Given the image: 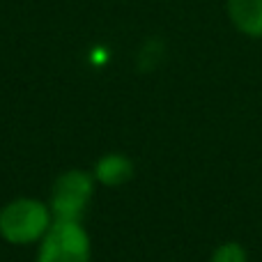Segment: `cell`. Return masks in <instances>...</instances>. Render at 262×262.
Returning <instances> with one entry per match:
<instances>
[{
    "label": "cell",
    "mask_w": 262,
    "mask_h": 262,
    "mask_svg": "<svg viewBox=\"0 0 262 262\" xmlns=\"http://www.w3.org/2000/svg\"><path fill=\"white\" fill-rule=\"evenodd\" d=\"M90 239L81 223H58L49 228L39 249V262H88Z\"/></svg>",
    "instance_id": "3957f363"
},
{
    "label": "cell",
    "mask_w": 262,
    "mask_h": 262,
    "mask_svg": "<svg viewBox=\"0 0 262 262\" xmlns=\"http://www.w3.org/2000/svg\"><path fill=\"white\" fill-rule=\"evenodd\" d=\"M232 26L246 37H262V0H228Z\"/></svg>",
    "instance_id": "277c9868"
},
{
    "label": "cell",
    "mask_w": 262,
    "mask_h": 262,
    "mask_svg": "<svg viewBox=\"0 0 262 262\" xmlns=\"http://www.w3.org/2000/svg\"><path fill=\"white\" fill-rule=\"evenodd\" d=\"M95 172L101 184L120 186L127 180H131V175H134V163H131L127 157H122V154H106L104 159H99Z\"/></svg>",
    "instance_id": "5b68a950"
},
{
    "label": "cell",
    "mask_w": 262,
    "mask_h": 262,
    "mask_svg": "<svg viewBox=\"0 0 262 262\" xmlns=\"http://www.w3.org/2000/svg\"><path fill=\"white\" fill-rule=\"evenodd\" d=\"M212 262H246V251L237 242H228L214 251Z\"/></svg>",
    "instance_id": "8992f818"
},
{
    "label": "cell",
    "mask_w": 262,
    "mask_h": 262,
    "mask_svg": "<svg viewBox=\"0 0 262 262\" xmlns=\"http://www.w3.org/2000/svg\"><path fill=\"white\" fill-rule=\"evenodd\" d=\"M51 228V209L37 200H14L0 212V232L12 244H30Z\"/></svg>",
    "instance_id": "6da1fadb"
},
{
    "label": "cell",
    "mask_w": 262,
    "mask_h": 262,
    "mask_svg": "<svg viewBox=\"0 0 262 262\" xmlns=\"http://www.w3.org/2000/svg\"><path fill=\"white\" fill-rule=\"evenodd\" d=\"M92 198V180L83 170H69L58 177L51 193V212L58 223H81Z\"/></svg>",
    "instance_id": "7a4b0ae2"
}]
</instances>
